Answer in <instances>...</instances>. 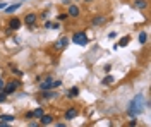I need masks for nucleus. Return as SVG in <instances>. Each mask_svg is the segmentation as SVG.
Masks as SVG:
<instances>
[{
  "mask_svg": "<svg viewBox=\"0 0 151 127\" xmlns=\"http://www.w3.org/2000/svg\"><path fill=\"white\" fill-rule=\"evenodd\" d=\"M67 17H69V16H67V14H60V16H58V21H65Z\"/></svg>",
  "mask_w": 151,
  "mask_h": 127,
  "instance_id": "a878e982",
  "label": "nucleus"
},
{
  "mask_svg": "<svg viewBox=\"0 0 151 127\" xmlns=\"http://www.w3.org/2000/svg\"><path fill=\"white\" fill-rule=\"evenodd\" d=\"M19 7H21V4H14V5H10V7H5V12H7V14H10V12H16Z\"/></svg>",
  "mask_w": 151,
  "mask_h": 127,
  "instance_id": "dca6fc26",
  "label": "nucleus"
},
{
  "mask_svg": "<svg viewBox=\"0 0 151 127\" xmlns=\"http://www.w3.org/2000/svg\"><path fill=\"white\" fill-rule=\"evenodd\" d=\"M67 45H69V38H67V36H62V38L55 43V50H64Z\"/></svg>",
  "mask_w": 151,
  "mask_h": 127,
  "instance_id": "0eeeda50",
  "label": "nucleus"
},
{
  "mask_svg": "<svg viewBox=\"0 0 151 127\" xmlns=\"http://www.w3.org/2000/svg\"><path fill=\"white\" fill-rule=\"evenodd\" d=\"M137 39H139V43H141V45H144V43H146V39H148V33H146V31H141V33H139V36H137Z\"/></svg>",
  "mask_w": 151,
  "mask_h": 127,
  "instance_id": "4468645a",
  "label": "nucleus"
},
{
  "mask_svg": "<svg viewBox=\"0 0 151 127\" xmlns=\"http://www.w3.org/2000/svg\"><path fill=\"white\" fill-rule=\"evenodd\" d=\"M5 7H7V4H5V2H2V4H0V10L5 9Z\"/></svg>",
  "mask_w": 151,
  "mask_h": 127,
  "instance_id": "7c9ffc66",
  "label": "nucleus"
},
{
  "mask_svg": "<svg viewBox=\"0 0 151 127\" xmlns=\"http://www.w3.org/2000/svg\"><path fill=\"white\" fill-rule=\"evenodd\" d=\"M77 95H79V88H76L74 86V88L69 89V98H76Z\"/></svg>",
  "mask_w": 151,
  "mask_h": 127,
  "instance_id": "f3484780",
  "label": "nucleus"
},
{
  "mask_svg": "<svg viewBox=\"0 0 151 127\" xmlns=\"http://www.w3.org/2000/svg\"><path fill=\"white\" fill-rule=\"evenodd\" d=\"M62 4H65V5H70V0H62Z\"/></svg>",
  "mask_w": 151,
  "mask_h": 127,
  "instance_id": "473e14b6",
  "label": "nucleus"
},
{
  "mask_svg": "<svg viewBox=\"0 0 151 127\" xmlns=\"http://www.w3.org/2000/svg\"><path fill=\"white\" fill-rule=\"evenodd\" d=\"M62 86V81L60 79H53V83H52V89H57Z\"/></svg>",
  "mask_w": 151,
  "mask_h": 127,
  "instance_id": "6ab92c4d",
  "label": "nucleus"
},
{
  "mask_svg": "<svg viewBox=\"0 0 151 127\" xmlns=\"http://www.w3.org/2000/svg\"><path fill=\"white\" fill-rule=\"evenodd\" d=\"M134 7H136V9H146V7H148V2H146V0H136V2H134Z\"/></svg>",
  "mask_w": 151,
  "mask_h": 127,
  "instance_id": "f8f14e48",
  "label": "nucleus"
},
{
  "mask_svg": "<svg viewBox=\"0 0 151 127\" xmlns=\"http://www.w3.org/2000/svg\"><path fill=\"white\" fill-rule=\"evenodd\" d=\"M45 28H47V29H50V28H52V22H50V21H47V22H45Z\"/></svg>",
  "mask_w": 151,
  "mask_h": 127,
  "instance_id": "c85d7f7f",
  "label": "nucleus"
},
{
  "mask_svg": "<svg viewBox=\"0 0 151 127\" xmlns=\"http://www.w3.org/2000/svg\"><path fill=\"white\" fill-rule=\"evenodd\" d=\"M113 81H115V79H113V76H106V77L103 79V84H112Z\"/></svg>",
  "mask_w": 151,
  "mask_h": 127,
  "instance_id": "412c9836",
  "label": "nucleus"
},
{
  "mask_svg": "<svg viewBox=\"0 0 151 127\" xmlns=\"http://www.w3.org/2000/svg\"><path fill=\"white\" fill-rule=\"evenodd\" d=\"M129 36H124L122 39H120V43H119V47H127V45H129Z\"/></svg>",
  "mask_w": 151,
  "mask_h": 127,
  "instance_id": "aec40b11",
  "label": "nucleus"
},
{
  "mask_svg": "<svg viewBox=\"0 0 151 127\" xmlns=\"http://www.w3.org/2000/svg\"><path fill=\"white\" fill-rule=\"evenodd\" d=\"M129 127H136V120H134V118L131 120V124H129Z\"/></svg>",
  "mask_w": 151,
  "mask_h": 127,
  "instance_id": "2f4dec72",
  "label": "nucleus"
},
{
  "mask_svg": "<svg viewBox=\"0 0 151 127\" xmlns=\"http://www.w3.org/2000/svg\"><path fill=\"white\" fill-rule=\"evenodd\" d=\"M72 43L79 45V47H86L89 43V38H88V34H86L84 31H77V33L72 34Z\"/></svg>",
  "mask_w": 151,
  "mask_h": 127,
  "instance_id": "f03ea898",
  "label": "nucleus"
},
{
  "mask_svg": "<svg viewBox=\"0 0 151 127\" xmlns=\"http://www.w3.org/2000/svg\"><path fill=\"white\" fill-rule=\"evenodd\" d=\"M52 83H53V77H52V76H47V77L43 79V83H40V89H41V91L52 89Z\"/></svg>",
  "mask_w": 151,
  "mask_h": 127,
  "instance_id": "423d86ee",
  "label": "nucleus"
},
{
  "mask_svg": "<svg viewBox=\"0 0 151 127\" xmlns=\"http://www.w3.org/2000/svg\"><path fill=\"white\" fill-rule=\"evenodd\" d=\"M77 113H79V112H77V108H67V110H65V118H67V120H72V118L77 117Z\"/></svg>",
  "mask_w": 151,
  "mask_h": 127,
  "instance_id": "1a4fd4ad",
  "label": "nucleus"
},
{
  "mask_svg": "<svg viewBox=\"0 0 151 127\" xmlns=\"http://www.w3.org/2000/svg\"><path fill=\"white\" fill-rule=\"evenodd\" d=\"M36 21H38V16L35 12H29V14H26V17H24V22H26L28 28H35L36 26Z\"/></svg>",
  "mask_w": 151,
  "mask_h": 127,
  "instance_id": "20e7f679",
  "label": "nucleus"
},
{
  "mask_svg": "<svg viewBox=\"0 0 151 127\" xmlns=\"http://www.w3.org/2000/svg\"><path fill=\"white\" fill-rule=\"evenodd\" d=\"M43 113H45V110H43V108H36V110H33V117H36V118H40Z\"/></svg>",
  "mask_w": 151,
  "mask_h": 127,
  "instance_id": "a211bd4d",
  "label": "nucleus"
},
{
  "mask_svg": "<svg viewBox=\"0 0 151 127\" xmlns=\"http://www.w3.org/2000/svg\"><path fill=\"white\" fill-rule=\"evenodd\" d=\"M84 2H93V0H84Z\"/></svg>",
  "mask_w": 151,
  "mask_h": 127,
  "instance_id": "e433bc0d",
  "label": "nucleus"
},
{
  "mask_svg": "<svg viewBox=\"0 0 151 127\" xmlns=\"http://www.w3.org/2000/svg\"><path fill=\"white\" fill-rule=\"evenodd\" d=\"M57 127H67L65 124H57Z\"/></svg>",
  "mask_w": 151,
  "mask_h": 127,
  "instance_id": "c9c22d12",
  "label": "nucleus"
},
{
  "mask_svg": "<svg viewBox=\"0 0 151 127\" xmlns=\"http://www.w3.org/2000/svg\"><path fill=\"white\" fill-rule=\"evenodd\" d=\"M58 28H60L58 22H52V28H50V29H58Z\"/></svg>",
  "mask_w": 151,
  "mask_h": 127,
  "instance_id": "393cba45",
  "label": "nucleus"
},
{
  "mask_svg": "<svg viewBox=\"0 0 151 127\" xmlns=\"http://www.w3.org/2000/svg\"><path fill=\"white\" fill-rule=\"evenodd\" d=\"M105 22V17L103 16H94L93 17V21H91V24H93V26H98V24H103Z\"/></svg>",
  "mask_w": 151,
  "mask_h": 127,
  "instance_id": "ddd939ff",
  "label": "nucleus"
},
{
  "mask_svg": "<svg viewBox=\"0 0 151 127\" xmlns=\"http://www.w3.org/2000/svg\"><path fill=\"white\" fill-rule=\"evenodd\" d=\"M0 127H12V126L7 124V122H2V120H0Z\"/></svg>",
  "mask_w": 151,
  "mask_h": 127,
  "instance_id": "cd10ccee",
  "label": "nucleus"
},
{
  "mask_svg": "<svg viewBox=\"0 0 151 127\" xmlns=\"http://www.w3.org/2000/svg\"><path fill=\"white\" fill-rule=\"evenodd\" d=\"M41 96L47 98V100H52V98L58 96V93H57V91H50V89H48V91H41Z\"/></svg>",
  "mask_w": 151,
  "mask_h": 127,
  "instance_id": "9b49d317",
  "label": "nucleus"
},
{
  "mask_svg": "<svg viewBox=\"0 0 151 127\" xmlns=\"http://www.w3.org/2000/svg\"><path fill=\"white\" fill-rule=\"evenodd\" d=\"M21 24H22V21L19 19V17H10L9 19V28L7 31H17L21 28Z\"/></svg>",
  "mask_w": 151,
  "mask_h": 127,
  "instance_id": "39448f33",
  "label": "nucleus"
},
{
  "mask_svg": "<svg viewBox=\"0 0 151 127\" xmlns=\"http://www.w3.org/2000/svg\"><path fill=\"white\" fill-rule=\"evenodd\" d=\"M21 86V83H19L17 79H10V81H7L5 84H4V88H2V91L9 96V95H12V93H16V89Z\"/></svg>",
  "mask_w": 151,
  "mask_h": 127,
  "instance_id": "7ed1b4c3",
  "label": "nucleus"
},
{
  "mask_svg": "<svg viewBox=\"0 0 151 127\" xmlns=\"http://www.w3.org/2000/svg\"><path fill=\"white\" fill-rule=\"evenodd\" d=\"M5 100H7V95H5V93H4V91L0 89V103H4Z\"/></svg>",
  "mask_w": 151,
  "mask_h": 127,
  "instance_id": "4be33fe9",
  "label": "nucleus"
},
{
  "mask_svg": "<svg viewBox=\"0 0 151 127\" xmlns=\"http://www.w3.org/2000/svg\"><path fill=\"white\" fill-rule=\"evenodd\" d=\"M0 120H2V122H14L16 117H14V115H4V113H2V115H0Z\"/></svg>",
  "mask_w": 151,
  "mask_h": 127,
  "instance_id": "2eb2a0df",
  "label": "nucleus"
},
{
  "mask_svg": "<svg viewBox=\"0 0 151 127\" xmlns=\"http://www.w3.org/2000/svg\"><path fill=\"white\" fill-rule=\"evenodd\" d=\"M142 110H144V96L142 95H136L134 100L129 103V108H127V115L132 118H136L137 115H141Z\"/></svg>",
  "mask_w": 151,
  "mask_h": 127,
  "instance_id": "f257e3e1",
  "label": "nucleus"
},
{
  "mask_svg": "<svg viewBox=\"0 0 151 127\" xmlns=\"http://www.w3.org/2000/svg\"><path fill=\"white\" fill-rule=\"evenodd\" d=\"M4 84H5V83H4V81H2V79H0V89L4 88Z\"/></svg>",
  "mask_w": 151,
  "mask_h": 127,
  "instance_id": "f704fd0d",
  "label": "nucleus"
},
{
  "mask_svg": "<svg viewBox=\"0 0 151 127\" xmlns=\"http://www.w3.org/2000/svg\"><path fill=\"white\" fill-rule=\"evenodd\" d=\"M24 117L28 118V120H31V118H35V117H33V112H26V115H24Z\"/></svg>",
  "mask_w": 151,
  "mask_h": 127,
  "instance_id": "b1692460",
  "label": "nucleus"
},
{
  "mask_svg": "<svg viewBox=\"0 0 151 127\" xmlns=\"http://www.w3.org/2000/svg\"><path fill=\"white\" fill-rule=\"evenodd\" d=\"M40 122H41L43 126H50V124L53 122V117H52V115H47V113H43V115L40 117Z\"/></svg>",
  "mask_w": 151,
  "mask_h": 127,
  "instance_id": "9d476101",
  "label": "nucleus"
},
{
  "mask_svg": "<svg viewBox=\"0 0 151 127\" xmlns=\"http://www.w3.org/2000/svg\"><path fill=\"white\" fill-rule=\"evenodd\" d=\"M103 70L105 72H110V70H112V64H106V65L103 67Z\"/></svg>",
  "mask_w": 151,
  "mask_h": 127,
  "instance_id": "5701e85b",
  "label": "nucleus"
},
{
  "mask_svg": "<svg viewBox=\"0 0 151 127\" xmlns=\"http://www.w3.org/2000/svg\"><path fill=\"white\" fill-rule=\"evenodd\" d=\"M12 72H14V74H17V76H22V72H21V70H17L16 67H12Z\"/></svg>",
  "mask_w": 151,
  "mask_h": 127,
  "instance_id": "bb28decb",
  "label": "nucleus"
},
{
  "mask_svg": "<svg viewBox=\"0 0 151 127\" xmlns=\"http://www.w3.org/2000/svg\"><path fill=\"white\" fill-rule=\"evenodd\" d=\"M29 127H38V124H35V122H29Z\"/></svg>",
  "mask_w": 151,
  "mask_h": 127,
  "instance_id": "72a5a7b5",
  "label": "nucleus"
},
{
  "mask_svg": "<svg viewBox=\"0 0 151 127\" xmlns=\"http://www.w3.org/2000/svg\"><path fill=\"white\" fill-rule=\"evenodd\" d=\"M67 16L69 17H79V7L77 5H69V10H67Z\"/></svg>",
  "mask_w": 151,
  "mask_h": 127,
  "instance_id": "6e6552de",
  "label": "nucleus"
},
{
  "mask_svg": "<svg viewBox=\"0 0 151 127\" xmlns=\"http://www.w3.org/2000/svg\"><path fill=\"white\" fill-rule=\"evenodd\" d=\"M115 36H117V34H115L113 31H112V33H108V38H110V39H113V38H115Z\"/></svg>",
  "mask_w": 151,
  "mask_h": 127,
  "instance_id": "c756f323",
  "label": "nucleus"
}]
</instances>
